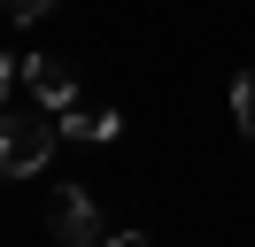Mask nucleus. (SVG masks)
<instances>
[{"label":"nucleus","mask_w":255,"mask_h":247,"mask_svg":"<svg viewBox=\"0 0 255 247\" xmlns=\"http://www.w3.org/2000/svg\"><path fill=\"white\" fill-rule=\"evenodd\" d=\"M54 139H62V116L54 108H8V124H0V170L8 178H39L47 170V154H54Z\"/></svg>","instance_id":"nucleus-1"},{"label":"nucleus","mask_w":255,"mask_h":247,"mask_svg":"<svg viewBox=\"0 0 255 247\" xmlns=\"http://www.w3.org/2000/svg\"><path fill=\"white\" fill-rule=\"evenodd\" d=\"M47 224H54V240H62V247H109L85 185H54V193H47Z\"/></svg>","instance_id":"nucleus-2"},{"label":"nucleus","mask_w":255,"mask_h":247,"mask_svg":"<svg viewBox=\"0 0 255 247\" xmlns=\"http://www.w3.org/2000/svg\"><path fill=\"white\" fill-rule=\"evenodd\" d=\"M23 93L62 116V108H78V70L70 62H47V54H23Z\"/></svg>","instance_id":"nucleus-3"},{"label":"nucleus","mask_w":255,"mask_h":247,"mask_svg":"<svg viewBox=\"0 0 255 247\" xmlns=\"http://www.w3.org/2000/svg\"><path fill=\"white\" fill-rule=\"evenodd\" d=\"M116 131H124L116 108H62V139H93V147H109Z\"/></svg>","instance_id":"nucleus-4"},{"label":"nucleus","mask_w":255,"mask_h":247,"mask_svg":"<svg viewBox=\"0 0 255 247\" xmlns=\"http://www.w3.org/2000/svg\"><path fill=\"white\" fill-rule=\"evenodd\" d=\"M232 124L248 131V147H255V70H240V77H232Z\"/></svg>","instance_id":"nucleus-5"},{"label":"nucleus","mask_w":255,"mask_h":247,"mask_svg":"<svg viewBox=\"0 0 255 247\" xmlns=\"http://www.w3.org/2000/svg\"><path fill=\"white\" fill-rule=\"evenodd\" d=\"M0 8L16 15V23H39V15H54V8H62V0H0Z\"/></svg>","instance_id":"nucleus-6"},{"label":"nucleus","mask_w":255,"mask_h":247,"mask_svg":"<svg viewBox=\"0 0 255 247\" xmlns=\"http://www.w3.org/2000/svg\"><path fill=\"white\" fill-rule=\"evenodd\" d=\"M109 247H147V232H116V240Z\"/></svg>","instance_id":"nucleus-7"}]
</instances>
